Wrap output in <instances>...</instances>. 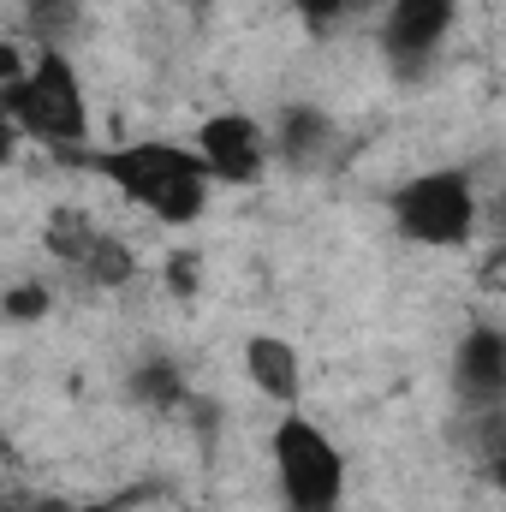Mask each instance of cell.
Listing matches in <instances>:
<instances>
[{"label": "cell", "instance_id": "cell-1", "mask_svg": "<svg viewBox=\"0 0 506 512\" xmlns=\"http://www.w3.org/2000/svg\"><path fill=\"white\" fill-rule=\"evenodd\" d=\"M72 167H84L90 179H102L108 191H120L131 209H143L161 227H197L215 191L209 161L197 155V143H173V137H137V143H96L66 155Z\"/></svg>", "mask_w": 506, "mask_h": 512}, {"label": "cell", "instance_id": "cell-2", "mask_svg": "<svg viewBox=\"0 0 506 512\" xmlns=\"http://www.w3.org/2000/svg\"><path fill=\"white\" fill-rule=\"evenodd\" d=\"M0 108L18 137L42 143L54 155L90 149V96H84V78L66 48H36L30 66L0 84Z\"/></svg>", "mask_w": 506, "mask_h": 512}, {"label": "cell", "instance_id": "cell-3", "mask_svg": "<svg viewBox=\"0 0 506 512\" xmlns=\"http://www.w3.org/2000/svg\"><path fill=\"white\" fill-rule=\"evenodd\" d=\"M387 221L417 251H465L483 239V197L471 167H423L387 191Z\"/></svg>", "mask_w": 506, "mask_h": 512}, {"label": "cell", "instance_id": "cell-4", "mask_svg": "<svg viewBox=\"0 0 506 512\" xmlns=\"http://www.w3.org/2000/svg\"><path fill=\"white\" fill-rule=\"evenodd\" d=\"M268 465H274V495L286 512H340L352 489L346 447L310 417V411H280L268 429Z\"/></svg>", "mask_w": 506, "mask_h": 512}, {"label": "cell", "instance_id": "cell-5", "mask_svg": "<svg viewBox=\"0 0 506 512\" xmlns=\"http://www.w3.org/2000/svg\"><path fill=\"white\" fill-rule=\"evenodd\" d=\"M459 24V0H387L381 6V54L399 72H423L441 60Z\"/></svg>", "mask_w": 506, "mask_h": 512}, {"label": "cell", "instance_id": "cell-6", "mask_svg": "<svg viewBox=\"0 0 506 512\" xmlns=\"http://www.w3.org/2000/svg\"><path fill=\"white\" fill-rule=\"evenodd\" d=\"M191 143H197V155L209 161L215 185H256V179L268 173V161H274V137L256 126L251 114H239V108L209 114L203 126L191 131Z\"/></svg>", "mask_w": 506, "mask_h": 512}, {"label": "cell", "instance_id": "cell-7", "mask_svg": "<svg viewBox=\"0 0 506 512\" xmlns=\"http://www.w3.org/2000/svg\"><path fill=\"white\" fill-rule=\"evenodd\" d=\"M48 245H54V256H60L84 286H96V292H114V286H126L131 274H137V262H131L126 245H120L108 227L84 221V215H60V221L48 227Z\"/></svg>", "mask_w": 506, "mask_h": 512}, {"label": "cell", "instance_id": "cell-8", "mask_svg": "<svg viewBox=\"0 0 506 512\" xmlns=\"http://www.w3.org/2000/svg\"><path fill=\"white\" fill-rule=\"evenodd\" d=\"M453 393L477 411L506 399V328L495 322H471L453 346Z\"/></svg>", "mask_w": 506, "mask_h": 512}, {"label": "cell", "instance_id": "cell-9", "mask_svg": "<svg viewBox=\"0 0 506 512\" xmlns=\"http://www.w3.org/2000/svg\"><path fill=\"white\" fill-rule=\"evenodd\" d=\"M239 364H245V382L268 405H280V411L304 405V352H298V340H286V334H251L239 346Z\"/></svg>", "mask_w": 506, "mask_h": 512}, {"label": "cell", "instance_id": "cell-10", "mask_svg": "<svg viewBox=\"0 0 506 512\" xmlns=\"http://www.w3.org/2000/svg\"><path fill=\"white\" fill-rule=\"evenodd\" d=\"M328 137H334L328 114H322V108H304V102H298V108H286V114L274 120V149H280L286 161H310Z\"/></svg>", "mask_w": 506, "mask_h": 512}, {"label": "cell", "instance_id": "cell-11", "mask_svg": "<svg viewBox=\"0 0 506 512\" xmlns=\"http://www.w3.org/2000/svg\"><path fill=\"white\" fill-rule=\"evenodd\" d=\"M131 399H137V405L167 411V405H179V399H191V393H185V376H179V364H173V358H143V364H137V376H131Z\"/></svg>", "mask_w": 506, "mask_h": 512}, {"label": "cell", "instance_id": "cell-12", "mask_svg": "<svg viewBox=\"0 0 506 512\" xmlns=\"http://www.w3.org/2000/svg\"><path fill=\"white\" fill-rule=\"evenodd\" d=\"M72 0H30V36H36V48H66V36H72Z\"/></svg>", "mask_w": 506, "mask_h": 512}, {"label": "cell", "instance_id": "cell-13", "mask_svg": "<svg viewBox=\"0 0 506 512\" xmlns=\"http://www.w3.org/2000/svg\"><path fill=\"white\" fill-rule=\"evenodd\" d=\"M358 0H292V12L304 18V30L310 36H334L340 24H346V12H352Z\"/></svg>", "mask_w": 506, "mask_h": 512}, {"label": "cell", "instance_id": "cell-14", "mask_svg": "<svg viewBox=\"0 0 506 512\" xmlns=\"http://www.w3.org/2000/svg\"><path fill=\"white\" fill-rule=\"evenodd\" d=\"M42 310H48V286H12L6 292V316L12 322H36Z\"/></svg>", "mask_w": 506, "mask_h": 512}, {"label": "cell", "instance_id": "cell-15", "mask_svg": "<svg viewBox=\"0 0 506 512\" xmlns=\"http://www.w3.org/2000/svg\"><path fill=\"white\" fill-rule=\"evenodd\" d=\"M167 286H173V298H191V292H197V256L191 251L167 256Z\"/></svg>", "mask_w": 506, "mask_h": 512}, {"label": "cell", "instance_id": "cell-16", "mask_svg": "<svg viewBox=\"0 0 506 512\" xmlns=\"http://www.w3.org/2000/svg\"><path fill=\"white\" fill-rule=\"evenodd\" d=\"M483 239H495V251H501V262H506V197L483 203Z\"/></svg>", "mask_w": 506, "mask_h": 512}, {"label": "cell", "instance_id": "cell-17", "mask_svg": "<svg viewBox=\"0 0 506 512\" xmlns=\"http://www.w3.org/2000/svg\"><path fill=\"white\" fill-rule=\"evenodd\" d=\"M36 512H120V501H48Z\"/></svg>", "mask_w": 506, "mask_h": 512}, {"label": "cell", "instance_id": "cell-18", "mask_svg": "<svg viewBox=\"0 0 506 512\" xmlns=\"http://www.w3.org/2000/svg\"><path fill=\"white\" fill-rule=\"evenodd\" d=\"M489 483L501 489V501H506V441L495 447V459H489Z\"/></svg>", "mask_w": 506, "mask_h": 512}]
</instances>
